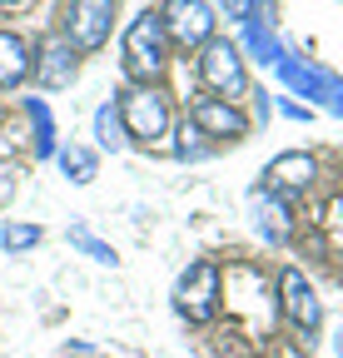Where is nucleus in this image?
<instances>
[{"label":"nucleus","mask_w":343,"mask_h":358,"mask_svg":"<svg viewBox=\"0 0 343 358\" xmlns=\"http://www.w3.org/2000/svg\"><path fill=\"white\" fill-rule=\"evenodd\" d=\"M30 45L20 40V35H10V30H0V90H15L25 75H30Z\"/></svg>","instance_id":"obj_11"},{"label":"nucleus","mask_w":343,"mask_h":358,"mask_svg":"<svg viewBox=\"0 0 343 358\" xmlns=\"http://www.w3.org/2000/svg\"><path fill=\"white\" fill-rule=\"evenodd\" d=\"M264 185H269L279 199H284V194H304V189L314 185V159H309V155H298V150H289V155L269 159Z\"/></svg>","instance_id":"obj_9"},{"label":"nucleus","mask_w":343,"mask_h":358,"mask_svg":"<svg viewBox=\"0 0 343 358\" xmlns=\"http://www.w3.org/2000/svg\"><path fill=\"white\" fill-rule=\"evenodd\" d=\"M119 124L130 140H164L169 129V100L149 85H135L119 95Z\"/></svg>","instance_id":"obj_4"},{"label":"nucleus","mask_w":343,"mask_h":358,"mask_svg":"<svg viewBox=\"0 0 343 358\" xmlns=\"http://www.w3.org/2000/svg\"><path fill=\"white\" fill-rule=\"evenodd\" d=\"M164 35L184 45V50H199L204 40H214V10H209V0H164Z\"/></svg>","instance_id":"obj_5"},{"label":"nucleus","mask_w":343,"mask_h":358,"mask_svg":"<svg viewBox=\"0 0 343 358\" xmlns=\"http://www.w3.org/2000/svg\"><path fill=\"white\" fill-rule=\"evenodd\" d=\"M219 6L229 10V20H249V10H254V0H219Z\"/></svg>","instance_id":"obj_17"},{"label":"nucleus","mask_w":343,"mask_h":358,"mask_svg":"<svg viewBox=\"0 0 343 358\" xmlns=\"http://www.w3.org/2000/svg\"><path fill=\"white\" fill-rule=\"evenodd\" d=\"M6 6H20V0H6Z\"/></svg>","instance_id":"obj_19"},{"label":"nucleus","mask_w":343,"mask_h":358,"mask_svg":"<svg viewBox=\"0 0 343 358\" xmlns=\"http://www.w3.org/2000/svg\"><path fill=\"white\" fill-rule=\"evenodd\" d=\"M30 244H40V224H6V249L10 254H20Z\"/></svg>","instance_id":"obj_13"},{"label":"nucleus","mask_w":343,"mask_h":358,"mask_svg":"<svg viewBox=\"0 0 343 358\" xmlns=\"http://www.w3.org/2000/svg\"><path fill=\"white\" fill-rule=\"evenodd\" d=\"M333 348H338V358H343V334H338V338H333Z\"/></svg>","instance_id":"obj_18"},{"label":"nucleus","mask_w":343,"mask_h":358,"mask_svg":"<svg viewBox=\"0 0 343 358\" xmlns=\"http://www.w3.org/2000/svg\"><path fill=\"white\" fill-rule=\"evenodd\" d=\"M279 308H284V319H289L298 334H314V329L323 324L319 294L309 289V279L298 274V268H284V274H279Z\"/></svg>","instance_id":"obj_7"},{"label":"nucleus","mask_w":343,"mask_h":358,"mask_svg":"<svg viewBox=\"0 0 343 358\" xmlns=\"http://www.w3.org/2000/svg\"><path fill=\"white\" fill-rule=\"evenodd\" d=\"M219 299H224V279H219V268H214L209 259L189 264L180 274V284H175V308L189 324H209L214 313H219Z\"/></svg>","instance_id":"obj_2"},{"label":"nucleus","mask_w":343,"mask_h":358,"mask_svg":"<svg viewBox=\"0 0 343 358\" xmlns=\"http://www.w3.org/2000/svg\"><path fill=\"white\" fill-rule=\"evenodd\" d=\"M189 124L199 134H209V140H244V134H249V120L229 100H199L189 110Z\"/></svg>","instance_id":"obj_8"},{"label":"nucleus","mask_w":343,"mask_h":358,"mask_svg":"<svg viewBox=\"0 0 343 358\" xmlns=\"http://www.w3.org/2000/svg\"><path fill=\"white\" fill-rule=\"evenodd\" d=\"M75 244H80V249H85V254H95V259H100V264H110V259H115V249H105V244H100V239H90V234H85V229H80V234H75Z\"/></svg>","instance_id":"obj_16"},{"label":"nucleus","mask_w":343,"mask_h":358,"mask_svg":"<svg viewBox=\"0 0 343 358\" xmlns=\"http://www.w3.org/2000/svg\"><path fill=\"white\" fill-rule=\"evenodd\" d=\"M95 129H100V145H110V150H119V145H124V140H119V129H124V124H119V110H110V105H105V110L95 115Z\"/></svg>","instance_id":"obj_12"},{"label":"nucleus","mask_w":343,"mask_h":358,"mask_svg":"<svg viewBox=\"0 0 343 358\" xmlns=\"http://www.w3.org/2000/svg\"><path fill=\"white\" fill-rule=\"evenodd\" d=\"M35 75H40V85H45V90H60V85L75 80V50H70L65 35H45V40H40Z\"/></svg>","instance_id":"obj_10"},{"label":"nucleus","mask_w":343,"mask_h":358,"mask_svg":"<svg viewBox=\"0 0 343 358\" xmlns=\"http://www.w3.org/2000/svg\"><path fill=\"white\" fill-rule=\"evenodd\" d=\"M169 65V35H164V20L159 10H145L130 20V30H124V70H130L135 80H159Z\"/></svg>","instance_id":"obj_1"},{"label":"nucleus","mask_w":343,"mask_h":358,"mask_svg":"<svg viewBox=\"0 0 343 358\" xmlns=\"http://www.w3.org/2000/svg\"><path fill=\"white\" fill-rule=\"evenodd\" d=\"M115 25V0H70L65 10V40L75 50H100Z\"/></svg>","instance_id":"obj_6"},{"label":"nucleus","mask_w":343,"mask_h":358,"mask_svg":"<svg viewBox=\"0 0 343 358\" xmlns=\"http://www.w3.org/2000/svg\"><path fill=\"white\" fill-rule=\"evenodd\" d=\"M264 229H269L274 239H284V234H289V209H284V199H279V194L264 204Z\"/></svg>","instance_id":"obj_15"},{"label":"nucleus","mask_w":343,"mask_h":358,"mask_svg":"<svg viewBox=\"0 0 343 358\" xmlns=\"http://www.w3.org/2000/svg\"><path fill=\"white\" fill-rule=\"evenodd\" d=\"M199 80H204V90H214L219 100L234 105V95H244V85H249L239 45H229V40H204V45H199Z\"/></svg>","instance_id":"obj_3"},{"label":"nucleus","mask_w":343,"mask_h":358,"mask_svg":"<svg viewBox=\"0 0 343 358\" xmlns=\"http://www.w3.org/2000/svg\"><path fill=\"white\" fill-rule=\"evenodd\" d=\"M60 164H65V174L80 179V185H85V179H95V155H85V150H65Z\"/></svg>","instance_id":"obj_14"}]
</instances>
